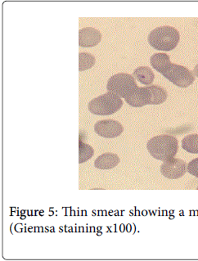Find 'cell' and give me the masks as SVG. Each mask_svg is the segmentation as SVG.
Returning a JSON list of instances; mask_svg holds the SVG:
<instances>
[{"instance_id": "cell-1", "label": "cell", "mask_w": 198, "mask_h": 261, "mask_svg": "<svg viewBox=\"0 0 198 261\" xmlns=\"http://www.w3.org/2000/svg\"><path fill=\"white\" fill-rule=\"evenodd\" d=\"M146 148L153 158L165 162L176 156L179 151V142L170 135H159L149 140Z\"/></svg>"}, {"instance_id": "cell-2", "label": "cell", "mask_w": 198, "mask_h": 261, "mask_svg": "<svg viewBox=\"0 0 198 261\" xmlns=\"http://www.w3.org/2000/svg\"><path fill=\"white\" fill-rule=\"evenodd\" d=\"M148 43L159 51H172L176 48L180 40V32L172 27H157L149 34Z\"/></svg>"}, {"instance_id": "cell-3", "label": "cell", "mask_w": 198, "mask_h": 261, "mask_svg": "<svg viewBox=\"0 0 198 261\" xmlns=\"http://www.w3.org/2000/svg\"><path fill=\"white\" fill-rule=\"evenodd\" d=\"M122 106L123 101L121 97L115 93L108 92L91 100L88 108L92 114L97 116H110L117 112Z\"/></svg>"}, {"instance_id": "cell-4", "label": "cell", "mask_w": 198, "mask_h": 261, "mask_svg": "<svg viewBox=\"0 0 198 261\" xmlns=\"http://www.w3.org/2000/svg\"><path fill=\"white\" fill-rule=\"evenodd\" d=\"M135 78L126 73H119L108 80L107 89L122 98H128L138 89Z\"/></svg>"}, {"instance_id": "cell-5", "label": "cell", "mask_w": 198, "mask_h": 261, "mask_svg": "<svg viewBox=\"0 0 198 261\" xmlns=\"http://www.w3.org/2000/svg\"><path fill=\"white\" fill-rule=\"evenodd\" d=\"M161 75L180 88H188L195 81L193 73L185 67L171 63Z\"/></svg>"}, {"instance_id": "cell-6", "label": "cell", "mask_w": 198, "mask_h": 261, "mask_svg": "<svg viewBox=\"0 0 198 261\" xmlns=\"http://www.w3.org/2000/svg\"><path fill=\"white\" fill-rule=\"evenodd\" d=\"M95 133L106 139H115L120 136L124 127L116 120H99L94 125Z\"/></svg>"}, {"instance_id": "cell-7", "label": "cell", "mask_w": 198, "mask_h": 261, "mask_svg": "<svg viewBox=\"0 0 198 261\" xmlns=\"http://www.w3.org/2000/svg\"><path fill=\"white\" fill-rule=\"evenodd\" d=\"M187 166L183 160L179 158H172L164 162L161 166V172L165 178L169 179H178L182 178L186 174Z\"/></svg>"}, {"instance_id": "cell-8", "label": "cell", "mask_w": 198, "mask_h": 261, "mask_svg": "<svg viewBox=\"0 0 198 261\" xmlns=\"http://www.w3.org/2000/svg\"><path fill=\"white\" fill-rule=\"evenodd\" d=\"M101 40V32L93 27H85L79 31V45L83 48L94 47Z\"/></svg>"}, {"instance_id": "cell-9", "label": "cell", "mask_w": 198, "mask_h": 261, "mask_svg": "<svg viewBox=\"0 0 198 261\" xmlns=\"http://www.w3.org/2000/svg\"><path fill=\"white\" fill-rule=\"evenodd\" d=\"M125 100L130 107L133 108H142L146 105H151V92L148 86L138 87L132 95Z\"/></svg>"}, {"instance_id": "cell-10", "label": "cell", "mask_w": 198, "mask_h": 261, "mask_svg": "<svg viewBox=\"0 0 198 261\" xmlns=\"http://www.w3.org/2000/svg\"><path fill=\"white\" fill-rule=\"evenodd\" d=\"M120 163V158L116 154L104 153L95 160L94 166L99 170H111Z\"/></svg>"}, {"instance_id": "cell-11", "label": "cell", "mask_w": 198, "mask_h": 261, "mask_svg": "<svg viewBox=\"0 0 198 261\" xmlns=\"http://www.w3.org/2000/svg\"><path fill=\"white\" fill-rule=\"evenodd\" d=\"M150 63L152 67L161 74L165 72V70L171 64L169 55L165 54H153L150 58Z\"/></svg>"}, {"instance_id": "cell-12", "label": "cell", "mask_w": 198, "mask_h": 261, "mask_svg": "<svg viewBox=\"0 0 198 261\" xmlns=\"http://www.w3.org/2000/svg\"><path fill=\"white\" fill-rule=\"evenodd\" d=\"M134 77L142 85H150L155 80V74L150 67H140L134 70Z\"/></svg>"}, {"instance_id": "cell-13", "label": "cell", "mask_w": 198, "mask_h": 261, "mask_svg": "<svg viewBox=\"0 0 198 261\" xmlns=\"http://www.w3.org/2000/svg\"><path fill=\"white\" fill-rule=\"evenodd\" d=\"M148 88L151 92V105H160L166 101L168 97L167 92L163 88L157 85H150Z\"/></svg>"}, {"instance_id": "cell-14", "label": "cell", "mask_w": 198, "mask_h": 261, "mask_svg": "<svg viewBox=\"0 0 198 261\" xmlns=\"http://www.w3.org/2000/svg\"><path fill=\"white\" fill-rule=\"evenodd\" d=\"M182 147L189 153L198 154V135H190L184 138Z\"/></svg>"}, {"instance_id": "cell-15", "label": "cell", "mask_w": 198, "mask_h": 261, "mask_svg": "<svg viewBox=\"0 0 198 261\" xmlns=\"http://www.w3.org/2000/svg\"><path fill=\"white\" fill-rule=\"evenodd\" d=\"M94 150L87 143H83L80 139L79 141V164L85 163L93 158Z\"/></svg>"}, {"instance_id": "cell-16", "label": "cell", "mask_w": 198, "mask_h": 261, "mask_svg": "<svg viewBox=\"0 0 198 261\" xmlns=\"http://www.w3.org/2000/svg\"><path fill=\"white\" fill-rule=\"evenodd\" d=\"M94 56L88 53H80L79 54V71H84L92 68L95 65Z\"/></svg>"}, {"instance_id": "cell-17", "label": "cell", "mask_w": 198, "mask_h": 261, "mask_svg": "<svg viewBox=\"0 0 198 261\" xmlns=\"http://www.w3.org/2000/svg\"><path fill=\"white\" fill-rule=\"evenodd\" d=\"M187 170L190 174L198 178V158L192 160L188 163Z\"/></svg>"}, {"instance_id": "cell-18", "label": "cell", "mask_w": 198, "mask_h": 261, "mask_svg": "<svg viewBox=\"0 0 198 261\" xmlns=\"http://www.w3.org/2000/svg\"><path fill=\"white\" fill-rule=\"evenodd\" d=\"M193 74L194 75H196V77H198V64L196 65V67H195V68H194Z\"/></svg>"}, {"instance_id": "cell-19", "label": "cell", "mask_w": 198, "mask_h": 261, "mask_svg": "<svg viewBox=\"0 0 198 261\" xmlns=\"http://www.w3.org/2000/svg\"><path fill=\"white\" fill-rule=\"evenodd\" d=\"M197 189H198V187H197Z\"/></svg>"}]
</instances>
